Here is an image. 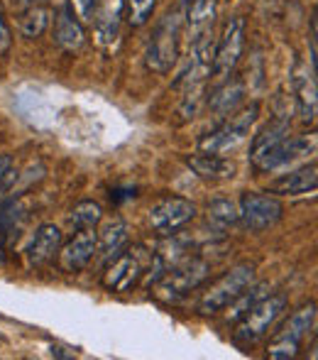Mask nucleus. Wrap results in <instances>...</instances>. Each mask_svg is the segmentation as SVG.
<instances>
[{"instance_id":"obj_29","label":"nucleus","mask_w":318,"mask_h":360,"mask_svg":"<svg viewBox=\"0 0 318 360\" xmlns=\"http://www.w3.org/2000/svg\"><path fill=\"white\" fill-rule=\"evenodd\" d=\"M201 96H204V86H191V89L184 91V98H181V105H179L181 120L196 118L199 105H201Z\"/></svg>"},{"instance_id":"obj_6","label":"nucleus","mask_w":318,"mask_h":360,"mask_svg":"<svg viewBox=\"0 0 318 360\" xmlns=\"http://www.w3.org/2000/svg\"><path fill=\"white\" fill-rule=\"evenodd\" d=\"M255 282V265L252 262H240V265L230 267L220 280H216L213 285L204 292L199 302V311L201 314H216L220 309H225L235 297L247 289Z\"/></svg>"},{"instance_id":"obj_20","label":"nucleus","mask_w":318,"mask_h":360,"mask_svg":"<svg viewBox=\"0 0 318 360\" xmlns=\"http://www.w3.org/2000/svg\"><path fill=\"white\" fill-rule=\"evenodd\" d=\"M98 233V243H95V250H100L103 260H113L118 252L125 250L128 245V223L123 218H110L103 223V228Z\"/></svg>"},{"instance_id":"obj_23","label":"nucleus","mask_w":318,"mask_h":360,"mask_svg":"<svg viewBox=\"0 0 318 360\" xmlns=\"http://www.w3.org/2000/svg\"><path fill=\"white\" fill-rule=\"evenodd\" d=\"M289 135V120L286 118H274L272 123H267L260 133L252 138V147H250V160H260L272 145H277L279 140H284Z\"/></svg>"},{"instance_id":"obj_5","label":"nucleus","mask_w":318,"mask_h":360,"mask_svg":"<svg viewBox=\"0 0 318 360\" xmlns=\"http://www.w3.org/2000/svg\"><path fill=\"white\" fill-rule=\"evenodd\" d=\"M316 326V302L304 304L301 309H296L289 316V321L281 326V331L274 336L267 356L274 360H289L299 356V348L304 343V338L314 331Z\"/></svg>"},{"instance_id":"obj_25","label":"nucleus","mask_w":318,"mask_h":360,"mask_svg":"<svg viewBox=\"0 0 318 360\" xmlns=\"http://www.w3.org/2000/svg\"><path fill=\"white\" fill-rule=\"evenodd\" d=\"M265 294H267V285H250L247 289H242L238 297H235L233 302L225 307V309H228V321H238L242 314H245L252 304L260 302Z\"/></svg>"},{"instance_id":"obj_11","label":"nucleus","mask_w":318,"mask_h":360,"mask_svg":"<svg viewBox=\"0 0 318 360\" xmlns=\"http://www.w3.org/2000/svg\"><path fill=\"white\" fill-rule=\"evenodd\" d=\"M213 54H216V37L213 30L204 32L201 37H196L191 42V57H189V67L181 72L179 79L174 81V86H206L208 76L213 74Z\"/></svg>"},{"instance_id":"obj_21","label":"nucleus","mask_w":318,"mask_h":360,"mask_svg":"<svg viewBox=\"0 0 318 360\" xmlns=\"http://www.w3.org/2000/svg\"><path fill=\"white\" fill-rule=\"evenodd\" d=\"M242 101H245V86H242L240 81L225 79L223 84L211 94L208 108L213 110L218 118H228V115H233L235 110L240 108Z\"/></svg>"},{"instance_id":"obj_34","label":"nucleus","mask_w":318,"mask_h":360,"mask_svg":"<svg viewBox=\"0 0 318 360\" xmlns=\"http://www.w3.org/2000/svg\"><path fill=\"white\" fill-rule=\"evenodd\" d=\"M18 10H27V8H37V5H47L49 0H13Z\"/></svg>"},{"instance_id":"obj_9","label":"nucleus","mask_w":318,"mask_h":360,"mask_svg":"<svg viewBox=\"0 0 318 360\" xmlns=\"http://www.w3.org/2000/svg\"><path fill=\"white\" fill-rule=\"evenodd\" d=\"M284 216V206L277 196L270 194H257V191H247L240 196L238 204V221L252 233H262L267 228L277 226Z\"/></svg>"},{"instance_id":"obj_4","label":"nucleus","mask_w":318,"mask_h":360,"mask_svg":"<svg viewBox=\"0 0 318 360\" xmlns=\"http://www.w3.org/2000/svg\"><path fill=\"white\" fill-rule=\"evenodd\" d=\"M286 309V297L284 294H272V297H262L257 304H252L245 314L238 319V328H235V341L242 346H252L257 343L270 326L281 316V311Z\"/></svg>"},{"instance_id":"obj_17","label":"nucleus","mask_w":318,"mask_h":360,"mask_svg":"<svg viewBox=\"0 0 318 360\" xmlns=\"http://www.w3.org/2000/svg\"><path fill=\"white\" fill-rule=\"evenodd\" d=\"M123 0H103L100 8H95L93 22H95V42L100 47H108L115 42L120 32V20H123Z\"/></svg>"},{"instance_id":"obj_3","label":"nucleus","mask_w":318,"mask_h":360,"mask_svg":"<svg viewBox=\"0 0 318 360\" xmlns=\"http://www.w3.org/2000/svg\"><path fill=\"white\" fill-rule=\"evenodd\" d=\"M257 115H260V103H250V105H245V108H238L233 115H228V120H225L223 125H218L213 133L204 135V138L199 140V150L223 155V152L238 147L242 140L247 138V133H250Z\"/></svg>"},{"instance_id":"obj_15","label":"nucleus","mask_w":318,"mask_h":360,"mask_svg":"<svg viewBox=\"0 0 318 360\" xmlns=\"http://www.w3.org/2000/svg\"><path fill=\"white\" fill-rule=\"evenodd\" d=\"M59 248H62V231H59V226H54V223H42V226L34 231L32 240H29V248H27L29 265H34V267L47 265L49 260H54Z\"/></svg>"},{"instance_id":"obj_7","label":"nucleus","mask_w":318,"mask_h":360,"mask_svg":"<svg viewBox=\"0 0 318 360\" xmlns=\"http://www.w3.org/2000/svg\"><path fill=\"white\" fill-rule=\"evenodd\" d=\"M152 255L143 250V248H130V250H123L110 260V265L105 267L103 277V287L108 292L123 294L130 292L133 287L140 285V280L145 277V260H150Z\"/></svg>"},{"instance_id":"obj_31","label":"nucleus","mask_w":318,"mask_h":360,"mask_svg":"<svg viewBox=\"0 0 318 360\" xmlns=\"http://www.w3.org/2000/svg\"><path fill=\"white\" fill-rule=\"evenodd\" d=\"M69 8L77 15V20L81 25L93 22L95 8H98V0H69Z\"/></svg>"},{"instance_id":"obj_26","label":"nucleus","mask_w":318,"mask_h":360,"mask_svg":"<svg viewBox=\"0 0 318 360\" xmlns=\"http://www.w3.org/2000/svg\"><path fill=\"white\" fill-rule=\"evenodd\" d=\"M103 221V209L95 201H79L72 209V226L81 231V228H95Z\"/></svg>"},{"instance_id":"obj_10","label":"nucleus","mask_w":318,"mask_h":360,"mask_svg":"<svg viewBox=\"0 0 318 360\" xmlns=\"http://www.w3.org/2000/svg\"><path fill=\"white\" fill-rule=\"evenodd\" d=\"M199 214L196 204L191 199H184V196H164L157 204L150 209V226H152L154 233L159 236H171V233L181 231L186 223H191Z\"/></svg>"},{"instance_id":"obj_2","label":"nucleus","mask_w":318,"mask_h":360,"mask_svg":"<svg viewBox=\"0 0 318 360\" xmlns=\"http://www.w3.org/2000/svg\"><path fill=\"white\" fill-rule=\"evenodd\" d=\"M208 275H211V265L204 257H184L179 265L171 267L157 285H154V297L159 302H179L191 289L204 285Z\"/></svg>"},{"instance_id":"obj_24","label":"nucleus","mask_w":318,"mask_h":360,"mask_svg":"<svg viewBox=\"0 0 318 360\" xmlns=\"http://www.w3.org/2000/svg\"><path fill=\"white\" fill-rule=\"evenodd\" d=\"M49 18H52V13H49L47 5H37V8L22 10V15H20V20H18V32L27 39L42 37L49 27Z\"/></svg>"},{"instance_id":"obj_30","label":"nucleus","mask_w":318,"mask_h":360,"mask_svg":"<svg viewBox=\"0 0 318 360\" xmlns=\"http://www.w3.org/2000/svg\"><path fill=\"white\" fill-rule=\"evenodd\" d=\"M44 165L42 162H32V165L27 167V169L22 172V174H18V179H15V184H13V189H10V194L13 196H20L25 189H27L32 181H39L44 176Z\"/></svg>"},{"instance_id":"obj_22","label":"nucleus","mask_w":318,"mask_h":360,"mask_svg":"<svg viewBox=\"0 0 318 360\" xmlns=\"http://www.w3.org/2000/svg\"><path fill=\"white\" fill-rule=\"evenodd\" d=\"M216 13H218V3L216 0H189V10H186V25H189L191 42L201 37L204 32L213 30Z\"/></svg>"},{"instance_id":"obj_19","label":"nucleus","mask_w":318,"mask_h":360,"mask_svg":"<svg viewBox=\"0 0 318 360\" xmlns=\"http://www.w3.org/2000/svg\"><path fill=\"white\" fill-rule=\"evenodd\" d=\"M318 186V169L316 165L301 167L296 172H289V174L279 176L270 184V191L272 194H281V196H299V194H306V191H316Z\"/></svg>"},{"instance_id":"obj_14","label":"nucleus","mask_w":318,"mask_h":360,"mask_svg":"<svg viewBox=\"0 0 318 360\" xmlns=\"http://www.w3.org/2000/svg\"><path fill=\"white\" fill-rule=\"evenodd\" d=\"M294 91H296V110L301 123H314L318 110V84L316 69L299 64L294 72Z\"/></svg>"},{"instance_id":"obj_8","label":"nucleus","mask_w":318,"mask_h":360,"mask_svg":"<svg viewBox=\"0 0 318 360\" xmlns=\"http://www.w3.org/2000/svg\"><path fill=\"white\" fill-rule=\"evenodd\" d=\"M242 49H245V18L235 15L225 22L223 34L216 42V54H213V76L218 81L230 79L235 72V67L240 64Z\"/></svg>"},{"instance_id":"obj_33","label":"nucleus","mask_w":318,"mask_h":360,"mask_svg":"<svg viewBox=\"0 0 318 360\" xmlns=\"http://www.w3.org/2000/svg\"><path fill=\"white\" fill-rule=\"evenodd\" d=\"M135 196H138V189H135V186H128V189H113V191H110V199H113L115 204H123V201L135 199Z\"/></svg>"},{"instance_id":"obj_16","label":"nucleus","mask_w":318,"mask_h":360,"mask_svg":"<svg viewBox=\"0 0 318 360\" xmlns=\"http://www.w3.org/2000/svg\"><path fill=\"white\" fill-rule=\"evenodd\" d=\"M54 42L67 52H79L86 44V30L69 5L59 8L57 18H54Z\"/></svg>"},{"instance_id":"obj_32","label":"nucleus","mask_w":318,"mask_h":360,"mask_svg":"<svg viewBox=\"0 0 318 360\" xmlns=\"http://www.w3.org/2000/svg\"><path fill=\"white\" fill-rule=\"evenodd\" d=\"M13 44V37H10V30L8 22H5V15H3V5H0V54H5Z\"/></svg>"},{"instance_id":"obj_28","label":"nucleus","mask_w":318,"mask_h":360,"mask_svg":"<svg viewBox=\"0 0 318 360\" xmlns=\"http://www.w3.org/2000/svg\"><path fill=\"white\" fill-rule=\"evenodd\" d=\"M154 5H157V0H123L125 15H128V22L133 27H143L147 22Z\"/></svg>"},{"instance_id":"obj_35","label":"nucleus","mask_w":318,"mask_h":360,"mask_svg":"<svg viewBox=\"0 0 318 360\" xmlns=\"http://www.w3.org/2000/svg\"><path fill=\"white\" fill-rule=\"evenodd\" d=\"M52 356H54V358H74V353H64V348L52 346Z\"/></svg>"},{"instance_id":"obj_12","label":"nucleus","mask_w":318,"mask_h":360,"mask_svg":"<svg viewBox=\"0 0 318 360\" xmlns=\"http://www.w3.org/2000/svg\"><path fill=\"white\" fill-rule=\"evenodd\" d=\"M316 152V135H286L284 140H279L277 145H272L260 160H255L252 165L260 172H272L279 167L289 165V162L299 160V157L314 155Z\"/></svg>"},{"instance_id":"obj_27","label":"nucleus","mask_w":318,"mask_h":360,"mask_svg":"<svg viewBox=\"0 0 318 360\" xmlns=\"http://www.w3.org/2000/svg\"><path fill=\"white\" fill-rule=\"evenodd\" d=\"M238 221V206L230 199H213L208 204V223L218 228H228Z\"/></svg>"},{"instance_id":"obj_13","label":"nucleus","mask_w":318,"mask_h":360,"mask_svg":"<svg viewBox=\"0 0 318 360\" xmlns=\"http://www.w3.org/2000/svg\"><path fill=\"white\" fill-rule=\"evenodd\" d=\"M95 243H98V233L95 228H81L77 231V236L67 243V245L59 248V267L69 275L81 272L91 260H93L95 252Z\"/></svg>"},{"instance_id":"obj_1","label":"nucleus","mask_w":318,"mask_h":360,"mask_svg":"<svg viewBox=\"0 0 318 360\" xmlns=\"http://www.w3.org/2000/svg\"><path fill=\"white\" fill-rule=\"evenodd\" d=\"M179 39H181V15L166 13L157 22L152 37H150L145 62L152 72L169 74L179 62Z\"/></svg>"},{"instance_id":"obj_18","label":"nucleus","mask_w":318,"mask_h":360,"mask_svg":"<svg viewBox=\"0 0 318 360\" xmlns=\"http://www.w3.org/2000/svg\"><path fill=\"white\" fill-rule=\"evenodd\" d=\"M186 165L201 179H228L235 174V162L223 155H213V152H199V155L186 157Z\"/></svg>"}]
</instances>
